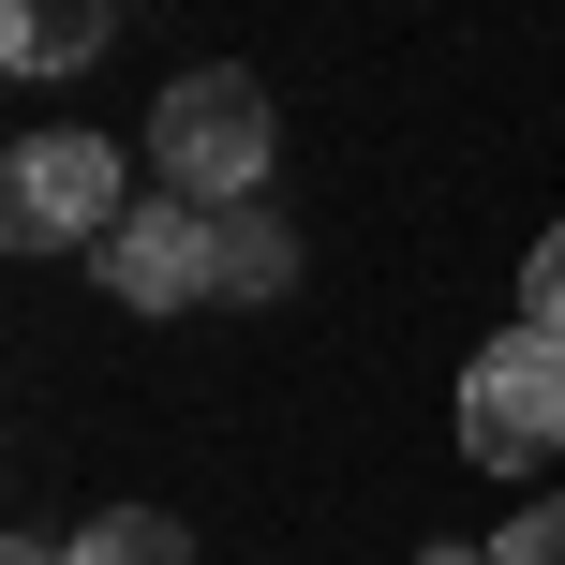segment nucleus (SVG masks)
Here are the masks:
<instances>
[{
	"instance_id": "nucleus-1",
	"label": "nucleus",
	"mask_w": 565,
	"mask_h": 565,
	"mask_svg": "<svg viewBox=\"0 0 565 565\" xmlns=\"http://www.w3.org/2000/svg\"><path fill=\"white\" fill-rule=\"evenodd\" d=\"M135 209L149 194L105 135H15V164H0V238L15 254H105Z\"/></svg>"
},
{
	"instance_id": "nucleus-2",
	"label": "nucleus",
	"mask_w": 565,
	"mask_h": 565,
	"mask_svg": "<svg viewBox=\"0 0 565 565\" xmlns=\"http://www.w3.org/2000/svg\"><path fill=\"white\" fill-rule=\"evenodd\" d=\"M149 164H164V194H194V209H254L268 194V89L238 75V60L179 75L164 105H149Z\"/></svg>"
},
{
	"instance_id": "nucleus-3",
	"label": "nucleus",
	"mask_w": 565,
	"mask_h": 565,
	"mask_svg": "<svg viewBox=\"0 0 565 565\" xmlns=\"http://www.w3.org/2000/svg\"><path fill=\"white\" fill-rule=\"evenodd\" d=\"M461 461H477V477L565 461V342L551 328H491L477 358H461Z\"/></svg>"
},
{
	"instance_id": "nucleus-4",
	"label": "nucleus",
	"mask_w": 565,
	"mask_h": 565,
	"mask_svg": "<svg viewBox=\"0 0 565 565\" xmlns=\"http://www.w3.org/2000/svg\"><path fill=\"white\" fill-rule=\"evenodd\" d=\"M105 298L119 312H194L209 298V209L194 194H149L135 224L105 238Z\"/></svg>"
},
{
	"instance_id": "nucleus-5",
	"label": "nucleus",
	"mask_w": 565,
	"mask_h": 565,
	"mask_svg": "<svg viewBox=\"0 0 565 565\" xmlns=\"http://www.w3.org/2000/svg\"><path fill=\"white\" fill-rule=\"evenodd\" d=\"M282 282H298V238H282V209L254 194V209H209V298H282Z\"/></svg>"
},
{
	"instance_id": "nucleus-6",
	"label": "nucleus",
	"mask_w": 565,
	"mask_h": 565,
	"mask_svg": "<svg viewBox=\"0 0 565 565\" xmlns=\"http://www.w3.org/2000/svg\"><path fill=\"white\" fill-rule=\"evenodd\" d=\"M105 0H0V60L15 75H75V60H105Z\"/></svg>"
},
{
	"instance_id": "nucleus-7",
	"label": "nucleus",
	"mask_w": 565,
	"mask_h": 565,
	"mask_svg": "<svg viewBox=\"0 0 565 565\" xmlns=\"http://www.w3.org/2000/svg\"><path fill=\"white\" fill-rule=\"evenodd\" d=\"M60 565H194V536H179L164 507H105V521L60 536Z\"/></svg>"
},
{
	"instance_id": "nucleus-8",
	"label": "nucleus",
	"mask_w": 565,
	"mask_h": 565,
	"mask_svg": "<svg viewBox=\"0 0 565 565\" xmlns=\"http://www.w3.org/2000/svg\"><path fill=\"white\" fill-rule=\"evenodd\" d=\"M521 328H551V342H565V224L521 254Z\"/></svg>"
},
{
	"instance_id": "nucleus-9",
	"label": "nucleus",
	"mask_w": 565,
	"mask_h": 565,
	"mask_svg": "<svg viewBox=\"0 0 565 565\" xmlns=\"http://www.w3.org/2000/svg\"><path fill=\"white\" fill-rule=\"evenodd\" d=\"M491 565H565V507H521L507 536H491Z\"/></svg>"
},
{
	"instance_id": "nucleus-10",
	"label": "nucleus",
	"mask_w": 565,
	"mask_h": 565,
	"mask_svg": "<svg viewBox=\"0 0 565 565\" xmlns=\"http://www.w3.org/2000/svg\"><path fill=\"white\" fill-rule=\"evenodd\" d=\"M0 565H60V551H45V536H15V551H0Z\"/></svg>"
}]
</instances>
